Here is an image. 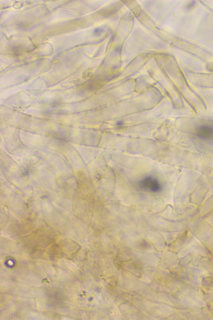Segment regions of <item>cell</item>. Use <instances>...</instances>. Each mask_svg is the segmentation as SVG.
<instances>
[{
  "instance_id": "1",
  "label": "cell",
  "mask_w": 213,
  "mask_h": 320,
  "mask_svg": "<svg viewBox=\"0 0 213 320\" xmlns=\"http://www.w3.org/2000/svg\"><path fill=\"white\" fill-rule=\"evenodd\" d=\"M138 187L140 190L149 193H158L163 190L162 183L152 176L142 178L138 182Z\"/></svg>"
},
{
  "instance_id": "2",
  "label": "cell",
  "mask_w": 213,
  "mask_h": 320,
  "mask_svg": "<svg viewBox=\"0 0 213 320\" xmlns=\"http://www.w3.org/2000/svg\"><path fill=\"white\" fill-rule=\"evenodd\" d=\"M195 135L201 139H212L213 138V126L206 124L197 126L195 129Z\"/></svg>"
}]
</instances>
